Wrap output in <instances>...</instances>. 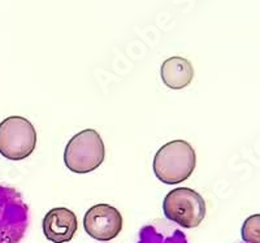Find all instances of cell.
Listing matches in <instances>:
<instances>
[{
	"label": "cell",
	"mask_w": 260,
	"mask_h": 243,
	"mask_svg": "<svg viewBox=\"0 0 260 243\" xmlns=\"http://www.w3.org/2000/svg\"><path fill=\"white\" fill-rule=\"evenodd\" d=\"M77 229V216L65 207L52 208L43 219V233L52 243L69 242L73 239Z\"/></svg>",
	"instance_id": "obj_7"
},
{
	"label": "cell",
	"mask_w": 260,
	"mask_h": 243,
	"mask_svg": "<svg viewBox=\"0 0 260 243\" xmlns=\"http://www.w3.org/2000/svg\"><path fill=\"white\" fill-rule=\"evenodd\" d=\"M106 149L102 136L94 129H85L69 141L64 151V163L69 170L85 175L102 165Z\"/></svg>",
	"instance_id": "obj_2"
},
{
	"label": "cell",
	"mask_w": 260,
	"mask_h": 243,
	"mask_svg": "<svg viewBox=\"0 0 260 243\" xmlns=\"http://www.w3.org/2000/svg\"><path fill=\"white\" fill-rule=\"evenodd\" d=\"M139 243H186V239H185V235L177 229L173 230L172 235L164 239V237L155 230L154 226H146L141 233Z\"/></svg>",
	"instance_id": "obj_9"
},
{
	"label": "cell",
	"mask_w": 260,
	"mask_h": 243,
	"mask_svg": "<svg viewBox=\"0 0 260 243\" xmlns=\"http://www.w3.org/2000/svg\"><path fill=\"white\" fill-rule=\"evenodd\" d=\"M242 239L246 243H260V214L252 215L242 225Z\"/></svg>",
	"instance_id": "obj_10"
},
{
	"label": "cell",
	"mask_w": 260,
	"mask_h": 243,
	"mask_svg": "<svg viewBox=\"0 0 260 243\" xmlns=\"http://www.w3.org/2000/svg\"><path fill=\"white\" fill-rule=\"evenodd\" d=\"M86 233L96 240H111L120 234L122 216L120 211L110 204H96L83 217Z\"/></svg>",
	"instance_id": "obj_6"
},
{
	"label": "cell",
	"mask_w": 260,
	"mask_h": 243,
	"mask_svg": "<svg viewBox=\"0 0 260 243\" xmlns=\"http://www.w3.org/2000/svg\"><path fill=\"white\" fill-rule=\"evenodd\" d=\"M162 211L172 223L186 229L197 228L206 217L203 196L189 187H177L167 194Z\"/></svg>",
	"instance_id": "obj_3"
},
{
	"label": "cell",
	"mask_w": 260,
	"mask_h": 243,
	"mask_svg": "<svg viewBox=\"0 0 260 243\" xmlns=\"http://www.w3.org/2000/svg\"><path fill=\"white\" fill-rule=\"evenodd\" d=\"M197 156L186 141H172L164 145L154 157V173L159 181L177 185L192 175Z\"/></svg>",
	"instance_id": "obj_1"
},
{
	"label": "cell",
	"mask_w": 260,
	"mask_h": 243,
	"mask_svg": "<svg viewBox=\"0 0 260 243\" xmlns=\"http://www.w3.org/2000/svg\"><path fill=\"white\" fill-rule=\"evenodd\" d=\"M29 224V208L16 189L0 186V243H18Z\"/></svg>",
	"instance_id": "obj_5"
},
{
	"label": "cell",
	"mask_w": 260,
	"mask_h": 243,
	"mask_svg": "<svg viewBox=\"0 0 260 243\" xmlns=\"http://www.w3.org/2000/svg\"><path fill=\"white\" fill-rule=\"evenodd\" d=\"M37 131L25 117L11 116L0 122V154L9 160H24L34 152Z\"/></svg>",
	"instance_id": "obj_4"
},
{
	"label": "cell",
	"mask_w": 260,
	"mask_h": 243,
	"mask_svg": "<svg viewBox=\"0 0 260 243\" xmlns=\"http://www.w3.org/2000/svg\"><path fill=\"white\" fill-rule=\"evenodd\" d=\"M160 76L167 87L181 90L191 83L194 78V68L189 60L185 57L173 56L162 62L160 68Z\"/></svg>",
	"instance_id": "obj_8"
}]
</instances>
